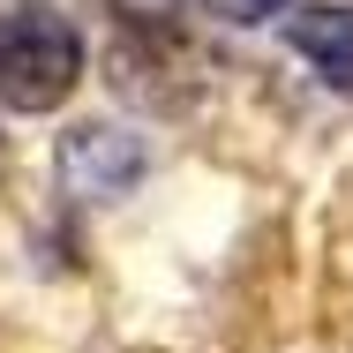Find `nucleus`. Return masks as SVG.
<instances>
[{
    "label": "nucleus",
    "instance_id": "7ed1b4c3",
    "mask_svg": "<svg viewBox=\"0 0 353 353\" xmlns=\"http://www.w3.org/2000/svg\"><path fill=\"white\" fill-rule=\"evenodd\" d=\"M293 46L316 61L323 83H353V8H301L293 15Z\"/></svg>",
    "mask_w": 353,
    "mask_h": 353
},
{
    "label": "nucleus",
    "instance_id": "20e7f679",
    "mask_svg": "<svg viewBox=\"0 0 353 353\" xmlns=\"http://www.w3.org/2000/svg\"><path fill=\"white\" fill-rule=\"evenodd\" d=\"M196 8H211L218 23H271V15H285L293 0H196Z\"/></svg>",
    "mask_w": 353,
    "mask_h": 353
},
{
    "label": "nucleus",
    "instance_id": "f257e3e1",
    "mask_svg": "<svg viewBox=\"0 0 353 353\" xmlns=\"http://www.w3.org/2000/svg\"><path fill=\"white\" fill-rule=\"evenodd\" d=\"M83 75V38L61 8L15 0L0 8V105L8 113H53Z\"/></svg>",
    "mask_w": 353,
    "mask_h": 353
},
{
    "label": "nucleus",
    "instance_id": "f03ea898",
    "mask_svg": "<svg viewBox=\"0 0 353 353\" xmlns=\"http://www.w3.org/2000/svg\"><path fill=\"white\" fill-rule=\"evenodd\" d=\"M136 173H143V143L121 121H83V128H68V143H61V181H68L83 203L128 196Z\"/></svg>",
    "mask_w": 353,
    "mask_h": 353
}]
</instances>
